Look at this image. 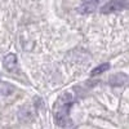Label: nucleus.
<instances>
[{
	"mask_svg": "<svg viewBox=\"0 0 129 129\" xmlns=\"http://www.w3.org/2000/svg\"><path fill=\"white\" fill-rule=\"evenodd\" d=\"M17 64V57L14 53H9L8 56H5V58L3 59V66L7 70H13Z\"/></svg>",
	"mask_w": 129,
	"mask_h": 129,
	"instance_id": "4",
	"label": "nucleus"
},
{
	"mask_svg": "<svg viewBox=\"0 0 129 129\" xmlns=\"http://www.w3.org/2000/svg\"><path fill=\"white\" fill-rule=\"evenodd\" d=\"M71 101H72V95L70 93H63L57 101L54 117H56V123L62 128H70L72 125V120L69 115Z\"/></svg>",
	"mask_w": 129,
	"mask_h": 129,
	"instance_id": "1",
	"label": "nucleus"
},
{
	"mask_svg": "<svg viewBox=\"0 0 129 129\" xmlns=\"http://www.w3.org/2000/svg\"><path fill=\"white\" fill-rule=\"evenodd\" d=\"M128 7H129L128 0H110V2H107L101 8V13L109 14V13H114V12H120V10H124Z\"/></svg>",
	"mask_w": 129,
	"mask_h": 129,
	"instance_id": "2",
	"label": "nucleus"
},
{
	"mask_svg": "<svg viewBox=\"0 0 129 129\" xmlns=\"http://www.w3.org/2000/svg\"><path fill=\"white\" fill-rule=\"evenodd\" d=\"M125 80H126V76H124L123 74H117L116 76L111 78L110 81H112V84H116V85H121V84H124Z\"/></svg>",
	"mask_w": 129,
	"mask_h": 129,
	"instance_id": "6",
	"label": "nucleus"
},
{
	"mask_svg": "<svg viewBox=\"0 0 129 129\" xmlns=\"http://www.w3.org/2000/svg\"><path fill=\"white\" fill-rule=\"evenodd\" d=\"M101 0H83L81 5L79 7V12L81 14H89L93 13L94 10L97 9Z\"/></svg>",
	"mask_w": 129,
	"mask_h": 129,
	"instance_id": "3",
	"label": "nucleus"
},
{
	"mask_svg": "<svg viewBox=\"0 0 129 129\" xmlns=\"http://www.w3.org/2000/svg\"><path fill=\"white\" fill-rule=\"evenodd\" d=\"M110 69V64L109 63H102V64H100V66H97L95 69H93V71H92V76H95V75H100V74H102V72H105V71H107Z\"/></svg>",
	"mask_w": 129,
	"mask_h": 129,
	"instance_id": "5",
	"label": "nucleus"
}]
</instances>
